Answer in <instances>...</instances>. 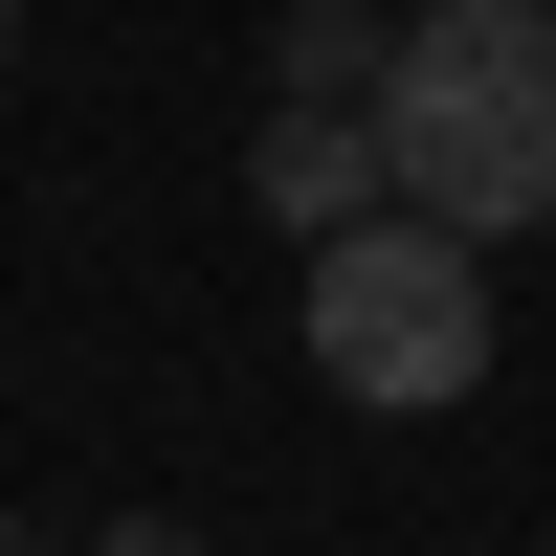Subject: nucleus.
<instances>
[{
	"instance_id": "obj_5",
	"label": "nucleus",
	"mask_w": 556,
	"mask_h": 556,
	"mask_svg": "<svg viewBox=\"0 0 556 556\" xmlns=\"http://www.w3.org/2000/svg\"><path fill=\"white\" fill-rule=\"evenodd\" d=\"M89 556H201V534H178V513H112V534H89Z\"/></svg>"
},
{
	"instance_id": "obj_6",
	"label": "nucleus",
	"mask_w": 556,
	"mask_h": 556,
	"mask_svg": "<svg viewBox=\"0 0 556 556\" xmlns=\"http://www.w3.org/2000/svg\"><path fill=\"white\" fill-rule=\"evenodd\" d=\"M0 556H67V534H23V513H0Z\"/></svg>"
},
{
	"instance_id": "obj_2",
	"label": "nucleus",
	"mask_w": 556,
	"mask_h": 556,
	"mask_svg": "<svg viewBox=\"0 0 556 556\" xmlns=\"http://www.w3.org/2000/svg\"><path fill=\"white\" fill-rule=\"evenodd\" d=\"M290 334L334 401H379V424H424V401L490 379V245H445V223H334V245H290Z\"/></svg>"
},
{
	"instance_id": "obj_3",
	"label": "nucleus",
	"mask_w": 556,
	"mask_h": 556,
	"mask_svg": "<svg viewBox=\"0 0 556 556\" xmlns=\"http://www.w3.org/2000/svg\"><path fill=\"white\" fill-rule=\"evenodd\" d=\"M245 201L290 223V245H334V223H379V134L356 112H267L245 134Z\"/></svg>"
},
{
	"instance_id": "obj_7",
	"label": "nucleus",
	"mask_w": 556,
	"mask_h": 556,
	"mask_svg": "<svg viewBox=\"0 0 556 556\" xmlns=\"http://www.w3.org/2000/svg\"><path fill=\"white\" fill-rule=\"evenodd\" d=\"M0 45H23V0H0Z\"/></svg>"
},
{
	"instance_id": "obj_4",
	"label": "nucleus",
	"mask_w": 556,
	"mask_h": 556,
	"mask_svg": "<svg viewBox=\"0 0 556 556\" xmlns=\"http://www.w3.org/2000/svg\"><path fill=\"white\" fill-rule=\"evenodd\" d=\"M379 23L401 0H290V23H267V112H356V89H379Z\"/></svg>"
},
{
	"instance_id": "obj_1",
	"label": "nucleus",
	"mask_w": 556,
	"mask_h": 556,
	"mask_svg": "<svg viewBox=\"0 0 556 556\" xmlns=\"http://www.w3.org/2000/svg\"><path fill=\"white\" fill-rule=\"evenodd\" d=\"M356 134H379V201L445 245L556 223V0H401Z\"/></svg>"
}]
</instances>
